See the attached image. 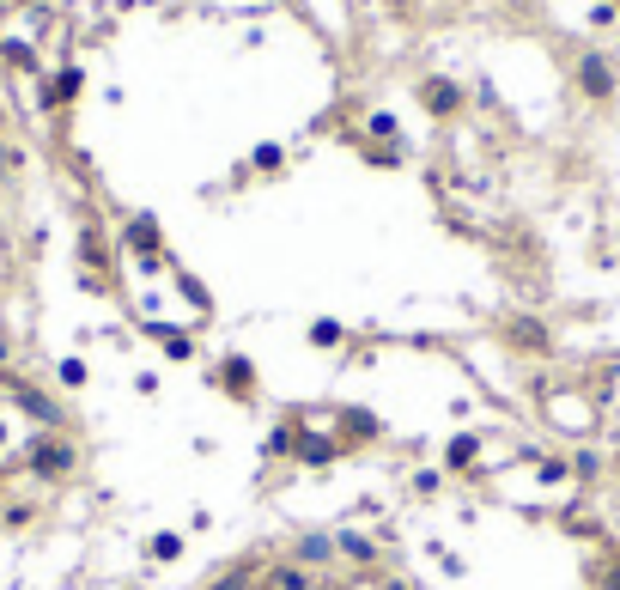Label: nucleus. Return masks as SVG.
<instances>
[{
    "instance_id": "9d476101",
    "label": "nucleus",
    "mask_w": 620,
    "mask_h": 590,
    "mask_svg": "<svg viewBox=\"0 0 620 590\" xmlns=\"http://www.w3.org/2000/svg\"><path fill=\"white\" fill-rule=\"evenodd\" d=\"M335 426H341V445H371L383 432L377 414H365V408H335Z\"/></svg>"
},
{
    "instance_id": "423d86ee",
    "label": "nucleus",
    "mask_w": 620,
    "mask_h": 590,
    "mask_svg": "<svg viewBox=\"0 0 620 590\" xmlns=\"http://www.w3.org/2000/svg\"><path fill=\"white\" fill-rule=\"evenodd\" d=\"M341 457H347V445H341L335 432H310V426L298 432V451H292L298 469H335Z\"/></svg>"
},
{
    "instance_id": "20e7f679",
    "label": "nucleus",
    "mask_w": 620,
    "mask_h": 590,
    "mask_svg": "<svg viewBox=\"0 0 620 590\" xmlns=\"http://www.w3.org/2000/svg\"><path fill=\"white\" fill-rule=\"evenodd\" d=\"M213 390H219V396H231L238 408H244V402H256V365H250L244 353H225V359L213 365Z\"/></svg>"
},
{
    "instance_id": "b1692460",
    "label": "nucleus",
    "mask_w": 620,
    "mask_h": 590,
    "mask_svg": "<svg viewBox=\"0 0 620 590\" xmlns=\"http://www.w3.org/2000/svg\"><path fill=\"white\" fill-rule=\"evenodd\" d=\"M0 171H19V153H13L7 140H0Z\"/></svg>"
},
{
    "instance_id": "9b49d317",
    "label": "nucleus",
    "mask_w": 620,
    "mask_h": 590,
    "mask_svg": "<svg viewBox=\"0 0 620 590\" xmlns=\"http://www.w3.org/2000/svg\"><path fill=\"white\" fill-rule=\"evenodd\" d=\"M298 432H304V420H298V408H292V414L274 420V432L262 438V451H268V457H292V451H298Z\"/></svg>"
},
{
    "instance_id": "cd10ccee",
    "label": "nucleus",
    "mask_w": 620,
    "mask_h": 590,
    "mask_svg": "<svg viewBox=\"0 0 620 590\" xmlns=\"http://www.w3.org/2000/svg\"><path fill=\"white\" fill-rule=\"evenodd\" d=\"M0 43H7V37H0Z\"/></svg>"
},
{
    "instance_id": "f3484780",
    "label": "nucleus",
    "mask_w": 620,
    "mask_h": 590,
    "mask_svg": "<svg viewBox=\"0 0 620 590\" xmlns=\"http://www.w3.org/2000/svg\"><path fill=\"white\" fill-rule=\"evenodd\" d=\"M250 171H262V177H280V171H286V146H280V140H262L256 153H250Z\"/></svg>"
},
{
    "instance_id": "f257e3e1",
    "label": "nucleus",
    "mask_w": 620,
    "mask_h": 590,
    "mask_svg": "<svg viewBox=\"0 0 620 590\" xmlns=\"http://www.w3.org/2000/svg\"><path fill=\"white\" fill-rule=\"evenodd\" d=\"M535 402H541V420H548L554 432H566L572 445H584V438L602 426L596 396H584V390H572V384H535Z\"/></svg>"
},
{
    "instance_id": "39448f33",
    "label": "nucleus",
    "mask_w": 620,
    "mask_h": 590,
    "mask_svg": "<svg viewBox=\"0 0 620 590\" xmlns=\"http://www.w3.org/2000/svg\"><path fill=\"white\" fill-rule=\"evenodd\" d=\"M572 80H578V92H584L590 104H608V98L620 92V80H614L608 55H578V61H572Z\"/></svg>"
},
{
    "instance_id": "bb28decb",
    "label": "nucleus",
    "mask_w": 620,
    "mask_h": 590,
    "mask_svg": "<svg viewBox=\"0 0 620 590\" xmlns=\"http://www.w3.org/2000/svg\"><path fill=\"white\" fill-rule=\"evenodd\" d=\"M602 7H620V0H602Z\"/></svg>"
},
{
    "instance_id": "ddd939ff",
    "label": "nucleus",
    "mask_w": 620,
    "mask_h": 590,
    "mask_svg": "<svg viewBox=\"0 0 620 590\" xmlns=\"http://www.w3.org/2000/svg\"><path fill=\"white\" fill-rule=\"evenodd\" d=\"M183 530H159V536H146V560L152 566H171V560H183Z\"/></svg>"
},
{
    "instance_id": "0eeeda50",
    "label": "nucleus",
    "mask_w": 620,
    "mask_h": 590,
    "mask_svg": "<svg viewBox=\"0 0 620 590\" xmlns=\"http://www.w3.org/2000/svg\"><path fill=\"white\" fill-rule=\"evenodd\" d=\"M122 250L140 256V262H165V232H159V219H152V213H134L128 226H122Z\"/></svg>"
},
{
    "instance_id": "5701e85b",
    "label": "nucleus",
    "mask_w": 620,
    "mask_h": 590,
    "mask_svg": "<svg viewBox=\"0 0 620 590\" xmlns=\"http://www.w3.org/2000/svg\"><path fill=\"white\" fill-rule=\"evenodd\" d=\"M438 487H444L438 469H414V493H438Z\"/></svg>"
},
{
    "instance_id": "f03ea898",
    "label": "nucleus",
    "mask_w": 620,
    "mask_h": 590,
    "mask_svg": "<svg viewBox=\"0 0 620 590\" xmlns=\"http://www.w3.org/2000/svg\"><path fill=\"white\" fill-rule=\"evenodd\" d=\"M25 463H31L37 481H67L73 469H80V451H73V438H61V432H37Z\"/></svg>"
},
{
    "instance_id": "a878e982",
    "label": "nucleus",
    "mask_w": 620,
    "mask_h": 590,
    "mask_svg": "<svg viewBox=\"0 0 620 590\" xmlns=\"http://www.w3.org/2000/svg\"><path fill=\"white\" fill-rule=\"evenodd\" d=\"M7 359H13V335H7V329H0V365H7Z\"/></svg>"
},
{
    "instance_id": "1a4fd4ad",
    "label": "nucleus",
    "mask_w": 620,
    "mask_h": 590,
    "mask_svg": "<svg viewBox=\"0 0 620 590\" xmlns=\"http://www.w3.org/2000/svg\"><path fill=\"white\" fill-rule=\"evenodd\" d=\"M420 104H426L432 116H456V110H462V86L444 80V73H432V80H420Z\"/></svg>"
},
{
    "instance_id": "dca6fc26",
    "label": "nucleus",
    "mask_w": 620,
    "mask_h": 590,
    "mask_svg": "<svg viewBox=\"0 0 620 590\" xmlns=\"http://www.w3.org/2000/svg\"><path fill=\"white\" fill-rule=\"evenodd\" d=\"M335 554H347V560H359L365 572L377 566V542H365V536H353V530H341V536H335Z\"/></svg>"
},
{
    "instance_id": "412c9836",
    "label": "nucleus",
    "mask_w": 620,
    "mask_h": 590,
    "mask_svg": "<svg viewBox=\"0 0 620 590\" xmlns=\"http://www.w3.org/2000/svg\"><path fill=\"white\" fill-rule=\"evenodd\" d=\"M0 55H7L13 67H25V73L37 67V49H31V43H13V37H7V43H0Z\"/></svg>"
},
{
    "instance_id": "393cba45",
    "label": "nucleus",
    "mask_w": 620,
    "mask_h": 590,
    "mask_svg": "<svg viewBox=\"0 0 620 590\" xmlns=\"http://www.w3.org/2000/svg\"><path fill=\"white\" fill-rule=\"evenodd\" d=\"M602 590H620V560H614V566L602 572Z\"/></svg>"
},
{
    "instance_id": "7ed1b4c3",
    "label": "nucleus",
    "mask_w": 620,
    "mask_h": 590,
    "mask_svg": "<svg viewBox=\"0 0 620 590\" xmlns=\"http://www.w3.org/2000/svg\"><path fill=\"white\" fill-rule=\"evenodd\" d=\"M505 347H511V353H529V359H548V353H554V335H548V323H541V317L511 311V317H505Z\"/></svg>"
},
{
    "instance_id": "aec40b11",
    "label": "nucleus",
    "mask_w": 620,
    "mask_h": 590,
    "mask_svg": "<svg viewBox=\"0 0 620 590\" xmlns=\"http://www.w3.org/2000/svg\"><path fill=\"white\" fill-rule=\"evenodd\" d=\"M541 481H548V487H566V481H572V457H548V463H541Z\"/></svg>"
},
{
    "instance_id": "2eb2a0df",
    "label": "nucleus",
    "mask_w": 620,
    "mask_h": 590,
    "mask_svg": "<svg viewBox=\"0 0 620 590\" xmlns=\"http://www.w3.org/2000/svg\"><path fill=\"white\" fill-rule=\"evenodd\" d=\"M292 560H298V566H323V560H335V536H298Z\"/></svg>"
},
{
    "instance_id": "f8f14e48",
    "label": "nucleus",
    "mask_w": 620,
    "mask_h": 590,
    "mask_svg": "<svg viewBox=\"0 0 620 590\" xmlns=\"http://www.w3.org/2000/svg\"><path fill=\"white\" fill-rule=\"evenodd\" d=\"M80 86H86V73H80V67H61L55 80L43 86V110H61V104H73V98H80Z\"/></svg>"
},
{
    "instance_id": "4468645a",
    "label": "nucleus",
    "mask_w": 620,
    "mask_h": 590,
    "mask_svg": "<svg viewBox=\"0 0 620 590\" xmlns=\"http://www.w3.org/2000/svg\"><path fill=\"white\" fill-rule=\"evenodd\" d=\"M152 335H159V347H165V359H183V365H189V359L201 353V341H195L189 329H152Z\"/></svg>"
},
{
    "instance_id": "6e6552de",
    "label": "nucleus",
    "mask_w": 620,
    "mask_h": 590,
    "mask_svg": "<svg viewBox=\"0 0 620 590\" xmlns=\"http://www.w3.org/2000/svg\"><path fill=\"white\" fill-rule=\"evenodd\" d=\"M481 463H487V432H450L444 469L450 475H481Z\"/></svg>"
},
{
    "instance_id": "4be33fe9",
    "label": "nucleus",
    "mask_w": 620,
    "mask_h": 590,
    "mask_svg": "<svg viewBox=\"0 0 620 590\" xmlns=\"http://www.w3.org/2000/svg\"><path fill=\"white\" fill-rule=\"evenodd\" d=\"M371 140H383V146H396V140H402L396 116H371Z\"/></svg>"
},
{
    "instance_id": "6ab92c4d",
    "label": "nucleus",
    "mask_w": 620,
    "mask_h": 590,
    "mask_svg": "<svg viewBox=\"0 0 620 590\" xmlns=\"http://www.w3.org/2000/svg\"><path fill=\"white\" fill-rule=\"evenodd\" d=\"M55 378H61V390H86V384H92V365H86V359H73V353H67V359L55 365Z\"/></svg>"
},
{
    "instance_id": "a211bd4d",
    "label": "nucleus",
    "mask_w": 620,
    "mask_h": 590,
    "mask_svg": "<svg viewBox=\"0 0 620 590\" xmlns=\"http://www.w3.org/2000/svg\"><path fill=\"white\" fill-rule=\"evenodd\" d=\"M304 341H310V347H317V353H329V347H341V341H347V329H341L335 317H317V323H310V329H304Z\"/></svg>"
}]
</instances>
